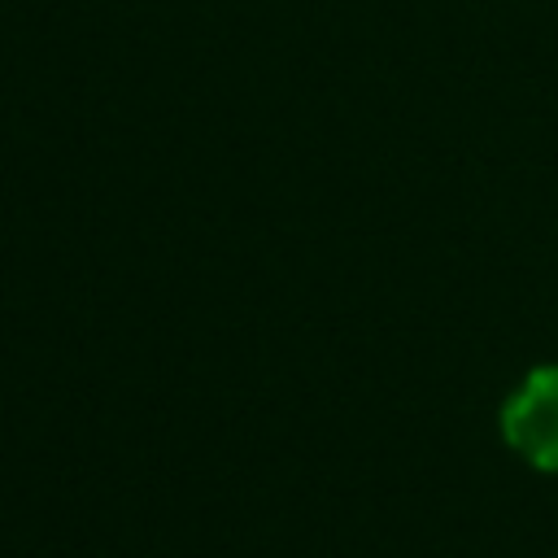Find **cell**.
I'll list each match as a JSON object with an SVG mask.
<instances>
[{"label": "cell", "mask_w": 558, "mask_h": 558, "mask_svg": "<svg viewBox=\"0 0 558 558\" xmlns=\"http://www.w3.org/2000/svg\"><path fill=\"white\" fill-rule=\"evenodd\" d=\"M506 440L541 471H558V366H541L501 410Z\"/></svg>", "instance_id": "6da1fadb"}]
</instances>
